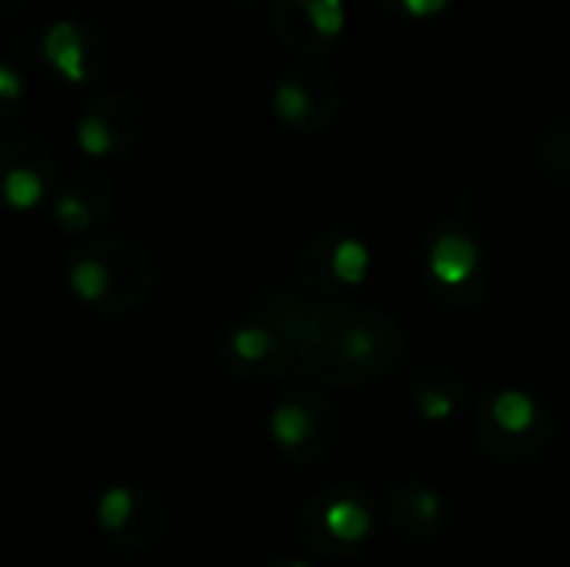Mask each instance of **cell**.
Returning a JSON list of instances; mask_svg holds the SVG:
<instances>
[{
    "label": "cell",
    "instance_id": "7",
    "mask_svg": "<svg viewBox=\"0 0 570 567\" xmlns=\"http://www.w3.org/2000/svg\"><path fill=\"white\" fill-rule=\"evenodd\" d=\"M387 525L407 541H431L444 528V501L417 481L394 485L384 498Z\"/></svg>",
    "mask_w": 570,
    "mask_h": 567
},
{
    "label": "cell",
    "instance_id": "10",
    "mask_svg": "<svg viewBox=\"0 0 570 567\" xmlns=\"http://www.w3.org/2000/svg\"><path fill=\"white\" fill-rule=\"evenodd\" d=\"M411 394H414V408L428 418V421H444L451 418L464 398H468V388L458 374H444V371H424L414 378L411 384Z\"/></svg>",
    "mask_w": 570,
    "mask_h": 567
},
{
    "label": "cell",
    "instance_id": "19",
    "mask_svg": "<svg viewBox=\"0 0 570 567\" xmlns=\"http://www.w3.org/2000/svg\"><path fill=\"white\" fill-rule=\"evenodd\" d=\"M384 3H391V7H397V3H401V0H384Z\"/></svg>",
    "mask_w": 570,
    "mask_h": 567
},
{
    "label": "cell",
    "instance_id": "18",
    "mask_svg": "<svg viewBox=\"0 0 570 567\" xmlns=\"http://www.w3.org/2000/svg\"><path fill=\"white\" fill-rule=\"evenodd\" d=\"M271 567H307V565H301V561H277V565H271Z\"/></svg>",
    "mask_w": 570,
    "mask_h": 567
},
{
    "label": "cell",
    "instance_id": "17",
    "mask_svg": "<svg viewBox=\"0 0 570 567\" xmlns=\"http://www.w3.org/2000/svg\"><path fill=\"white\" fill-rule=\"evenodd\" d=\"M448 3H451V0H401L397 10H404V13H411V17H434V13H441Z\"/></svg>",
    "mask_w": 570,
    "mask_h": 567
},
{
    "label": "cell",
    "instance_id": "16",
    "mask_svg": "<svg viewBox=\"0 0 570 567\" xmlns=\"http://www.w3.org/2000/svg\"><path fill=\"white\" fill-rule=\"evenodd\" d=\"M23 94V80H20V74L10 67V63H0V100H17Z\"/></svg>",
    "mask_w": 570,
    "mask_h": 567
},
{
    "label": "cell",
    "instance_id": "8",
    "mask_svg": "<svg viewBox=\"0 0 570 567\" xmlns=\"http://www.w3.org/2000/svg\"><path fill=\"white\" fill-rule=\"evenodd\" d=\"M431 274L448 294H468L471 281L481 277V254L474 241H468L464 234H441L431 247Z\"/></svg>",
    "mask_w": 570,
    "mask_h": 567
},
{
    "label": "cell",
    "instance_id": "12",
    "mask_svg": "<svg viewBox=\"0 0 570 567\" xmlns=\"http://www.w3.org/2000/svg\"><path fill=\"white\" fill-rule=\"evenodd\" d=\"M271 20H274V30L277 37L284 40V47H291L294 53H304V57H317L324 53L331 43L317 37V30L311 27L307 13L291 3V0H271Z\"/></svg>",
    "mask_w": 570,
    "mask_h": 567
},
{
    "label": "cell",
    "instance_id": "11",
    "mask_svg": "<svg viewBox=\"0 0 570 567\" xmlns=\"http://www.w3.org/2000/svg\"><path fill=\"white\" fill-rule=\"evenodd\" d=\"M534 160L548 184L570 190V114L541 127L534 140Z\"/></svg>",
    "mask_w": 570,
    "mask_h": 567
},
{
    "label": "cell",
    "instance_id": "2",
    "mask_svg": "<svg viewBox=\"0 0 570 567\" xmlns=\"http://www.w3.org/2000/svg\"><path fill=\"white\" fill-rule=\"evenodd\" d=\"M478 444L488 458L504 465H524L548 451L551 421L538 401L521 391H498L484 398L474 418Z\"/></svg>",
    "mask_w": 570,
    "mask_h": 567
},
{
    "label": "cell",
    "instance_id": "4",
    "mask_svg": "<svg viewBox=\"0 0 570 567\" xmlns=\"http://www.w3.org/2000/svg\"><path fill=\"white\" fill-rule=\"evenodd\" d=\"M341 107V90L334 77L321 70H301L274 87V110L294 130H324Z\"/></svg>",
    "mask_w": 570,
    "mask_h": 567
},
{
    "label": "cell",
    "instance_id": "9",
    "mask_svg": "<svg viewBox=\"0 0 570 567\" xmlns=\"http://www.w3.org/2000/svg\"><path fill=\"white\" fill-rule=\"evenodd\" d=\"M291 354L294 351L287 348V341L267 328H247V331L234 334V341H230L234 364L257 378H281L291 364Z\"/></svg>",
    "mask_w": 570,
    "mask_h": 567
},
{
    "label": "cell",
    "instance_id": "5",
    "mask_svg": "<svg viewBox=\"0 0 570 567\" xmlns=\"http://www.w3.org/2000/svg\"><path fill=\"white\" fill-rule=\"evenodd\" d=\"M274 438L297 461H317L337 438V418L321 398H291L274 411Z\"/></svg>",
    "mask_w": 570,
    "mask_h": 567
},
{
    "label": "cell",
    "instance_id": "15",
    "mask_svg": "<svg viewBox=\"0 0 570 567\" xmlns=\"http://www.w3.org/2000/svg\"><path fill=\"white\" fill-rule=\"evenodd\" d=\"M77 140H80V147H83L87 154H107V150H110V140H114V130H110V124L94 110V114H87V117L80 120Z\"/></svg>",
    "mask_w": 570,
    "mask_h": 567
},
{
    "label": "cell",
    "instance_id": "6",
    "mask_svg": "<svg viewBox=\"0 0 570 567\" xmlns=\"http://www.w3.org/2000/svg\"><path fill=\"white\" fill-rule=\"evenodd\" d=\"M367 247L354 237H324L311 244V251L301 261L304 284L314 294H341L351 284H361L367 274Z\"/></svg>",
    "mask_w": 570,
    "mask_h": 567
},
{
    "label": "cell",
    "instance_id": "1",
    "mask_svg": "<svg viewBox=\"0 0 570 567\" xmlns=\"http://www.w3.org/2000/svg\"><path fill=\"white\" fill-rule=\"evenodd\" d=\"M301 371L334 391H357L391 378L404 364V328L371 307L334 301L307 307L291 334Z\"/></svg>",
    "mask_w": 570,
    "mask_h": 567
},
{
    "label": "cell",
    "instance_id": "3",
    "mask_svg": "<svg viewBox=\"0 0 570 567\" xmlns=\"http://www.w3.org/2000/svg\"><path fill=\"white\" fill-rule=\"evenodd\" d=\"M374 518L367 501L347 488H327L304 508V538L321 558H344L371 538Z\"/></svg>",
    "mask_w": 570,
    "mask_h": 567
},
{
    "label": "cell",
    "instance_id": "13",
    "mask_svg": "<svg viewBox=\"0 0 570 567\" xmlns=\"http://www.w3.org/2000/svg\"><path fill=\"white\" fill-rule=\"evenodd\" d=\"M83 37L70 20H57L47 33H43V57L73 84H80L87 77V63H83Z\"/></svg>",
    "mask_w": 570,
    "mask_h": 567
},
{
    "label": "cell",
    "instance_id": "14",
    "mask_svg": "<svg viewBox=\"0 0 570 567\" xmlns=\"http://www.w3.org/2000/svg\"><path fill=\"white\" fill-rule=\"evenodd\" d=\"M3 194L13 201V204H33L40 197V174L30 170V167H10L7 177H3Z\"/></svg>",
    "mask_w": 570,
    "mask_h": 567
}]
</instances>
